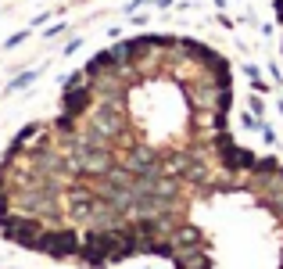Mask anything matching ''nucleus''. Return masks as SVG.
<instances>
[{"mask_svg":"<svg viewBox=\"0 0 283 269\" xmlns=\"http://www.w3.org/2000/svg\"><path fill=\"white\" fill-rule=\"evenodd\" d=\"M79 244H83V237L72 226H50V230H43L36 251H43L50 259H68V255H79Z\"/></svg>","mask_w":283,"mask_h":269,"instance_id":"nucleus-1","label":"nucleus"},{"mask_svg":"<svg viewBox=\"0 0 283 269\" xmlns=\"http://www.w3.org/2000/svg\"><path fill=\"white\" fill-rule=\"evenodd\" d=\"M36 76H40V68H29V72H22L18 79H11V83H7V94H14V90H25L29 83H36Z\"/></svg>","mask_w":283,"mask_h":269,"instance_id":"nucleus-2","label":"nucleus"},{"mask_svg":"<svg viewBox=\"0 0 283 269\" xmlns=\"http://www.w3.org/2000/svg\"><path fill=\"white\" fill-rule=\"evenodd\" d=\"M25 36H29V33H25V29H22V33H14V36H11V40H7V43H4V47H18V43H22V40H25Z\"/></svg>","mask_w":283,"mask_h":269,"instance_id":"nucleus-3","label":"nucleus"},{"mask_svg":"<svg viewBox=\"0 0 283 269\" xmlns=\"http://www.w3.org/2000/svg\"><path fill=\"white\" fill-rule=\"evenodd\" d=\"M244 72H247V79H251V83H258V79H262V76H258V68H255V65H247Z\"/></svg>","mask_w":283,"mask_h":269,"instance_id":"nucleus-4","label":"nucleus"}]
</instances>
